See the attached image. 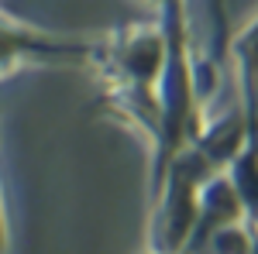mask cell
Masks as SVG:
<instances>
[{
    "mask_svg": "<svg viewBox=\"0 0 258 254\" xmlns=\"http://www.w3.org/2000/svg\"><path fill=\"white\" fill-rule=\"evenodd\" d=\"M217 176L207 158L186 148L169 165L159 189H152V220H148V254H186L200 227V193L203 182Z\"/></svg>",
    "mask_w": 258,
    "mask_h": 254,
    "instance_id": "1",
    "label": "cell"
},
{
    "mask_svg": "<svg viewBox=\"0 0 258 254\" xmlns=\"http://www.w3.org/2000/svg\"><path fill=\"white\" fill-rule=\"evenodd\" d=\"M103 38H66L0 14V76L21 65H97Z\"/></svg>",
    "mask_w": 258,
    "mask_h": 254,
    "instance_id": "2",
    "label": "cell"
},
{
    "mask_svg": "<svg viewBox=\"0 0 258 254\" xmlns=\"http://www.w3.org/2000/svg\"><path fill=\"white\" fill-rule=\"evenodd\" d=\"M231 62L238 76V110L248 120L251 141L258 137V14L231 38Z\"/></svg>",
    "mask_w": 258,
    "mask_h": 254,
    "instance_id": "3",
    "label": "cell"
},
{
    "mask_svg": "<svg viewBox=\"0 0 258 254\" xmlns=\"http://www.w3.org/2000/svg\"><path fill=\"white\" fill-rule=\"evenodd\" d=\"M145 4H152L155 11H162V7H169V4H176V0H145Z\"/></svg>",
    "mask_w": 258,
    "mask_h": 254,
    "instance_id": "4",
    "label": "cell"
},
{
    "mask_svg": "<svg viewBox=\"0 0 258 254\" xmlns=\"http://www.w3.org/2000/svg\"><path fill=\"white\" fill-rule=\"evenodd\" d=\"M251 227H255V234H258V213H255V216H251Z\"/></svg>",
    "mask_w": 258,
    "mask_h": 254,
    "instance_id": "5",
    "label": "cell"
},
{
    "mask_svg": "<svg viewBox=\"0 0 258 254\" xmlns=\"http://www.w3.org/2000/svg\"><path fill=\"white\" fill-rule=\"evenodd\" d=\"M251 148H255V155H258V137H255V141H251Z\"/></svg>",
    "mask_w": 258,
    "mask_h": 254,
    "instance_id": "6",
    "label": "cell"
},
{
    "mask_svg": "<svg viewBox=\"0 0 258 254\" xmlns=\"http://www.w3.org/2000/svg\"><path fill=\"white\" fill-rule=\"evenodd\" d=\"M251 254H258V240H255V251H251Z\"/></svg>",
    "mask_w": 258,
    "mask_h": 254,
    "instance_id": "7",
    "label": "cell"
},
{
    "mask_svg": "<svg viewBox=\"0 0 258 254\" xmlns=\"http://www.w3.org/2000/svg\"><path fill=\"white\" fill-rule=\"evenodd\" d=\"M186 254H193V251H186Z\"/></svg>",
    "mask_w": 258,
    "mask_h": 254,
    "instance_id": "8",
    "label": "cell"
}]
</instances>
